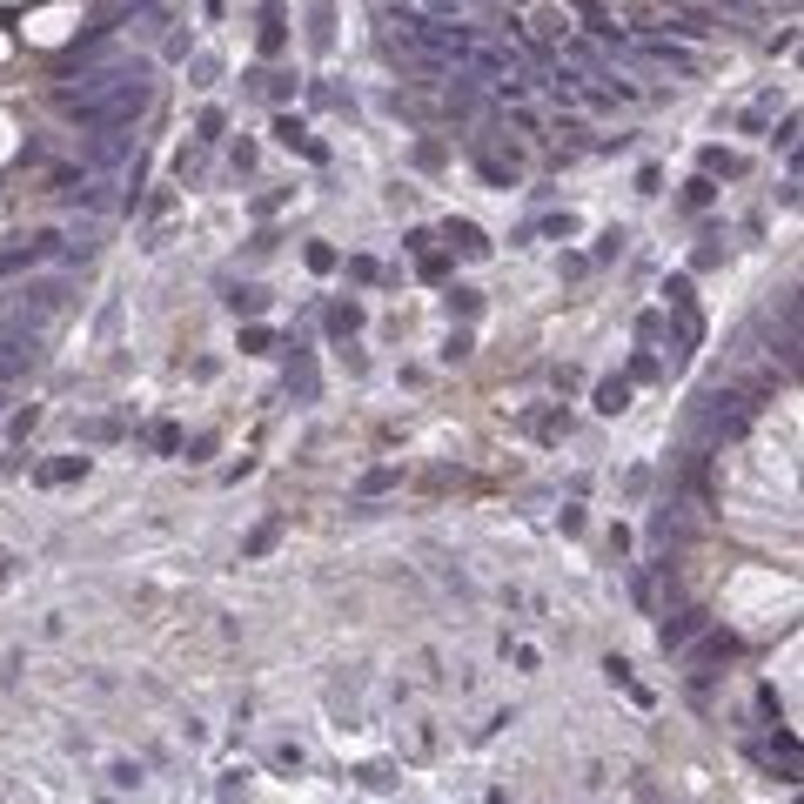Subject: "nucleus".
<instances>
[{"instance_id":"f257e3e1","label":"nucleus","mask_w":804,"mask_h":804,"mask_svg":"<svg viewBox=\"0 0 804 804\" xmlns=\"http://www.w3.org/2000/svg\"><path fill=\"white\" fill-rule=\"evenodd\" d=\"M148 101H155V74H134V81H121L114 94H101V101H88V108H67V121H81L88 134H101V128H134Z\"/></svg>"},{"instance_id":"9d476101","label":"nucleus","mask_w":804,"mask_h":804,"mask_svg":"<svg viewBox=\"0 0 804 804\" xmlns=\"http://www.w3.org/2000/svg\"><path fill=\"white\" fill-rule=\"evenodd\" d=\"M449 242L463 248V255H483V248H490V242H483V228H476V222H449Z\"/></svg>"},{"instance_id":"20e7f679","label":"nucleus","mask_w":804,"mask_h":804,"mask_svg":"<svg viewBox=\"0 0 804 804\" xmlns=\"http://www.w3.org/2000/svg\"><path fill=\"white\" fill-rule=\"evenodd\" d=\"M54 248H61V235H34L27 248H7V255H0V275H14V268L41 262V255H54Z\"/></svg>"},{"instance_id":"f03ea898","label":"nucleus","mask_w":804,"mask_h":804,"mask_svg":"<svg viewBox=\"0 0 804 804\" xmlns=\"http://www.w3.org/2000/svg\"><path fill=\"white\" fill-rule=\"evenodd\" d=\"M134 74H148V61H101V67H81V81H67L54 101L67 108H88V101H101V94H114L121 81H134Z\"/></svg>"},{"instance_id":"ddd939ff","label":"nucleus","mask_w":804,"mask_h":804,"mask_svg":"<svg viewBox=\"0 0 804 804\" xmlns=\"http://www.w3.org/2000/svg\"><path fill=\"white\" fill-rule=\"evenodd\" d=\"M356 322H362V309H356V302H342V309L329 315V329H335V335H349V329H356Z\"/></svg>"},{"instance_id":"0eeeda50","label":"nucleus","mask_w":804,"mask_h":804,"mask_svg":"<svg viewBox=\"0 0 804 804\" xmlns=\"http://www.w3.org/2000/svg\"><path fill=\"white\" fill-rule=\"evenodd\" d=\"M74 476H88V456H61V463L34 469V483H74Z\"/></svg>"},{"instance_id":"39448f33","label":"nucleus","mask_w":804,"mask_h":804,"mask_svg":"<svg viewBox=\"0 0 804 804\" xmlns=\"http://www.w3.org/2000/svg\"><path fill=\"white\" fill-rule=\"evenodd\" d=\"M644 54H650V61H664L670 74H697V54H691V47H677V41H644Z\"/></svg>"},{"instance_id":"423d86ee","label":"nucleus","mask_w":804,"mask_h":804,"mask_svg":"<svg viewBox=\"0 0 804 804\" xmlns=\"http://www.w3.org/2000/svg\"><path fill=\"white\" fill-rule=\"evenodd\" d=\"M704 624H711V617H704V610H677V617H670V624H664V650H677V644H691V637H697V630H704Z\"/></svg>"},{"instance_id":"1a4fd4ad","label":"nucleus","mask_w":804,"mask_h":804,"mask_svg":"<svg viewBox=\"0 0 804 804\" xmlns=\"http://www.w3.org/2000/svg\"><path fill=\"white\" fill-rule=\"evenodd\" d=\"M677 34L704 41V34H717V27H711V14H704V7H677Z\"/></svg>"},{"instance_id":"6e6552de","label":"nucleus","mask_w":804,"mask_h":804,"mask_svg":"<svg viewBox=\"0 0 804 804\" xmlns=\"http://www.w3.org/2000/svg\"><path fill=\"white\" fill-rule=\"evenodd\" d=\"M275 141H282V148H302V155H322V148L309 141V128H302V121H289V114L275 121Z\"/></svg>"},{"instance_id":"7ed1b4c3","label":"nucleus","mask_w":804,"mask_h":804,"mask_svg":"<svg viewBox=\"0 0 804 804\" xmlns=\"http://www.w3.org/2000/svg\"><path fill=\"white\" fill-rule=\"evenodd\" d=\"M121 155H128V134H121V128H101L88 141V168H114Z\"/></svg>"},{"instance_id":"f8f14e48","label":"nucleus","mask_w":804,"mask_h":804,"mask_svg":"<svg viewBox=\"0 0 804 804\" xmlns=\"http://www.w3.org/2000/svg\"><path fill=\"white\" fill-rule=\"evenodd\" d=\"M262 47H268V54L282 47V7H268V14H262Z\"/></svg>"},{"instance_id":"4468645a","label":"nucleus","mask_w":804,"mask_h":804,"mask_svg":"<svg viewBox=\"0 0 804 804\" xmlns=\"http://www.w3.org/2000/svg\"><path fill=\"white\" fill-rule=\"evenodd\" d=\"M121 7H128V14H134V7H148V0H121Z\"/></svg>"},{"instance_id":"9b49d317","label":"nucleus","mask_w":804,"mask_h":804,"mask_svg":"<svg viewBox=\"0 0 804 804\" xmlns=\"http://www.w3.org/2000/svg\"><path fill=\"white\" fill-rule=\"evenodd\" d=\"M624 402H630V382H603V389H597V409H603V416H617Z\"/></svg>"}]
</instances>
